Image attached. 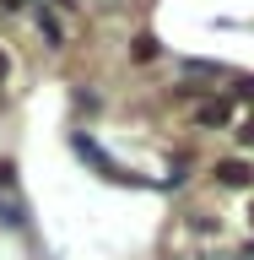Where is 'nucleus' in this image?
Wrapping results in <instances>:
<instances>
[{
  "label": "nucleus",
  "mask_w": 254,
  "mask_h": 260,
  "mask_svg": "<svg viewBox=\"0 0 254 260\" xmlns=\"http://www.w3.org/2000/svg\"><path fill=\"white\" fill-rule=\"evenodd\" d=\"M216 184H222V190H249V184H254V168L243 157H222V162H216Z\"/></svg>",
  "instance_id": "nucleus-1"
},
{
  "label": "nucleus",
  "mask_w": 254,
  "mask_h": 260,
  "mask_svg": "<svg viewBox=\"0 0 254 260\" xmlns=\"http://www.w3.org/2000/svg\"><path fill=\"white\" fill-rule=\"evenodd\" d=\"M227 119H233V103H227V98H211V103H200V109H195V125H200V130H211V125L222 130Z\"/></svg>",
  "instance_id": "nucleus-2"
},
{
  "label": "nucleus",
  "mask_w": 254,
  "mask_h": 260,
  "mask_svg": "<svg viewBox=\"0 0 254 260\" xmlns=\"http://www.w3.org/2000/svg\"><path fill=\"white\" fill-rule=\"evenodd\" d=\"M0 6H6V11H16V6H22V0H0Z\"/></svg>",
  "instance_id": "nucleus-3"
},
{
  "label": "nucleus",
  "mask_w": 254,
  "mask_h": 260,
  "mask_svg": "<svg viewBox=\"0 0 254 260\" xmlns=\"http://www.w3.org/2000/svg\"><path fill=\"white\" fill-rule=\"evenodd\" d=\"M0 81H6V49H0Z\"/></svg>",
  "instance_id": "nucleus-4"
},
{
  "label": "nucleus",
  "mask_w": 254,
  "mask_h": 260,
  "mask_svg": "<svg viewBox=\"0 0 254 260\" xmlns=\"http://www.w3.org/2000/svg\"><path fill=\"white\" fill-rule=\"evenodd\" d=\"M249 222H254V211H249Z\"/></svg>",
  "instance_id": "nucleus-5"
}]
</instances>
